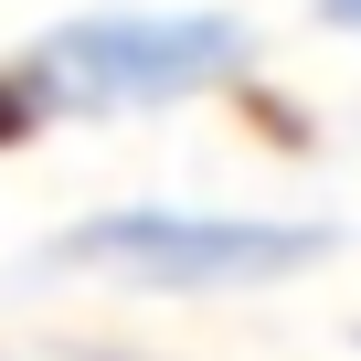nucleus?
<instances>
[{
    "label": "nucleus",
    "mask_w": 361,
    "mask_h": 361,
    "mask_svg": "<svg viewBox=\"0 0 361 361\" xmlns=\"http://www.w3.org/2000/svg\"><path fill=\"white\" fill-rule=\"evenodd\" d=\"M266 75V32L234 0H85V11L32 22L0 54V106L11 128H138L192 117Z\"/></svg>",
    "instance_id": "obj_1"
},
{
    "label": "nucleus",
    "mask_w": 361,
    "mask_h": 361,
    "mask_svg": "<svg viewBox=\"0 0 361 361\" xmlns=\"http://www.w3.org/2000/svg\"><path fill=\"white\" fill-rule=\"evenodd\" d=\"M350 234L329 213H266V202H180V192H128L85 202L32 245V276L106 287V298H276L319 276Z\"/></svg>",
    "instance_id": "obj_2"
},
{
    "label": "nucleus",
    "mask_w": 361,
    "mask_h": 361,
    "mask_svg": "<svg viewBox=\"0 0 361 361\" xmlns=\"http://www.w3.org/2000/svg\"><path fill=\"white\" fill-rule=\"evenodd\" d=\"M308 22L340 32V43H361V0H308Z\"/></svg>",
    "instance_id": "obj_3"
},
{
    "label": "nucleus",
    "mask_w": 361,
    "mask_h": 361,
    "mask_svg": "<svg viewBox=\"0 0 361 361\" xmlns=\"http://www.w3.org/2000/svg\"><path fill=\"white\" fill-rule=\"evenodd\" d=\"M0 361H128V350H0Z\"/></svg>",
    "instance_id": "obj_4"
}]
</instances>
